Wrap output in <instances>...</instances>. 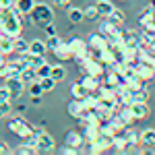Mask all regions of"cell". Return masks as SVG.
<instances>
[{
  "instance_id": "f1b7e54d",
  "label": "cell",
  "mask_w": 155,
  "mask_h": 155,
  "mask_svg": "<svg viewBox=\"0 0 155 155\" xmlns=\"http://www.w3.org/2000/svg\"><path fill=\"white\" fill-rule=\"evenodd\" d=\"M27 91H29V95H31V97H41L44 93H46V91H44V87H41V83H39V79L27 85Z\"/></svg>"
},
{
  "instance_id": "836d02e7",
  "label": "cell",
  "mask_w": 155,
  "mask_h": 155,
  "mask_svg": "<svg viewBox=\"0 0 155 155\" xmlns=\"http://www.w3.org/2000/svg\"><path fill=\"white\" fill-rule=\"evenodd\" d=\"M85 19H89V21H95L97 17H99V12H97V6L95 4H89V6H85Z\"/></svg>"
},
{
  "instance_id": "277c9868",
  "label": "cell",
  "mask_w": 155,
  "mask_h": 155,
  "mask_svg": "<svg viewBox=\"0 0 155 155\" xmlns=\"http://www.w3.org/2000/svg\"><path fill=\"white\" fill-rule=\"evenodd\" d=\"M79 68L83 74H91V77H97V79H101L104 74H106V64H101L99 60L91 54L89 58H85L81 64H79Z\"/></svg>"
},
{
  "instance_id": "3957f363",
  "label": "cell",
  "mask_w": 155,
  "mask_h": 155,
  "mask_svg": "<svg viewBox=\"0 0 155 155\" xmlns=\"http://www.w3.org/2000/svg\"><path fill=\"white\" fill-rule=\"evenodd\" d=\"M68 46H71L72 58H74L77 64H81L85 58L91 56V50L87 46V39H83V37H71V39H68Z\"/></svg>"
},
{
  "instance_id": "f35d334b",
  "label": "cell",
  "mask_w": 155,
  "mask_h": 155,
  "mask_svg": "<svg viewBox=\"0 0 155 155\" xmlns=\"http://www.w3.org/2000/svg\"><path fill=\"white\" fill-rule=\"evenodd\" d=\"M50 68H52V64H41L39 68H37V79H44V77H50Z\"/></svg>"
},
{
  "instance_id": "816d5d0a",
  "label": "cell",
  "mask_w": 155,
  "mask_h": 155,
  "mask_svg": "<svg viewBox=\"0 0 155 155\" xmlns=\"http://www.w3.org/2000/svg\"><path fill=\"white\" fill-rule=\"evenodd\" d=\"M153 6H155V0H153Z\"/></svg>"
},
{
  "instance_id": "ba28073f",
  "label": "cell",
  "mask_w": 155,
  "mask_h": 155,
  "mask_svg": "<svg viewBox=\"0 0 155 155\" xmlns=\"http://www.w3.org/2000/svg\"><path fill=\"white\" fill-rule=\"evenodd\" d=\"M101 83L106 85V87H110V89H116L118 85L126 83V79H124L120 72H116L114 68H110V71H106V74L101 77Z\"/></svg>"
},
{
  "instance_id": "681fc988",
  "label": "cell",
  "mask_w": 155,
  "mask_h": 155,
  "mask_svg": "<svg viewBox=\"0 0 155 155\" xmlns=\"http://www.w3.org/2000/svg\"><path fill=\"white\" fill-rule=\"evenodd\" d=\"M4 60H6V54H2V52H0V64H2Z\"/></svg>"
},
{
  "instance_id": "4dcf8cb0",
  "label": "cell",
  "mask_w": 155,
  "mask_h": 155,
  "mask_svg": "<svg viewBox=\"0 0 155 155\" xmlns=\"http://www.w3.org/2000/svg\"><path fill=\"white\" fill-rule=\"evenodd\" d=\"M149 99V91H147V87H141V89H134L132 91V101H147Z\"/></svg>"
},
{
  "instance_id": "7bdbcfd3",
  "label": "cell",
  "mask_w": 155,
  "mask_h": 155,
  "mask_svg": "<svg viewBox=\"0 0 155 155\" xmlns=\"http://www.w3.org/2000/svg\"><path fill=\"white\" fill-rule=\"evenodd\" d=\"M60 41H62V39H60L58 35H52V37H48V48L52 50V48H56V46H58Z\"/></svg>"
},
{
  "instance_id": "484cf974",
  "label": "cell",
  "mask_w": 155,
  "mask_h": 155,
  "mask_svg": "<svg viewBox=\"0 0 155 155\" xmlns=\"http://www.w3.org/2000/svg\"><path fill=\"white\" fill-rule=\"evenodd\" d=\"M87 93H89V91L85 89V85L81 83V81H77V83H72V85H71V95L74 97V99H83Z\"/></svg>"
},
{
  "instance_id": "f907efd6",
  "label": "cell",
  "mask_w": 155,
  "mask_h": 155,
  "mask_svg": "<svg viewBox=\"0 0 155 155\" xmlns=\"http://www.w3.org/2000/svg\"><path fill=\"white\" fill-rule=\"evenodd\" d=\"M151 66H153V71H155V58H153V60H151Z\"/></svg>"
},
{
  "instance_id": "1f68e13d",
  "label": "cell",
  "mask_w": 155,
  "mask_h": 155,
  "mask_svg": "<svg viewBox=\"0 0 155 155\" xmlns=\"http://www.w3.org/2000/svg\"><path fill=\"white\" fill-rule=\"evenodd\" d=\"M15 52L17 54H23V52H29V41H25L23 37H15Z\"/></svg>"
},
{
  "instance_id": "d6a6232c",
  "label": "cell",
  "mask_w": 155,
  "mask_h": 155,
  "mask_svg": "<svg viewBox=\"0 0 155 155\" xmlns=\"http://www.w3.org/2000/svg\"><path fill=\"white\" fill-rule=\"evenodd\" d=\"M83 137H85V141H93L97 134H99V128H95V126H85L83 130Z\"/></svg>"
},
{
  "instance_id": "60d3db41",
  "label": "cell",
  "mask_w": 155,
  "mask_h": 155,
  "mask_svg": "<svg viewBox=\"0 0 155 155\" xmlns=\"http://www.w3.org/2000/svg\"><path fill=\"white\" fill-rule=\"evenodd\" d=\"M60 153H62V155H77V153H79V149H77V147H71V145H64V147L60 149Z\"/></svg>"
},
{
  "instance_id": "5b68a950",
  "label": "cell",
  "mask_w": 155,
  "mask_h": 155,
  "mask_svg": "<svg viewBox=\"0 0 155 155\" xmlns=\"http://www.w3.org/2000/svg\"><path fill=\"white\" fill-rule=\"evenodd\" d=\"M35 149H37V153H52L56 149V143H54L50 132L35 128Z\"/></svg>"
},
{
  "instance_id": "ac0fdd59",
  "label": "cell",
  "mask_w": 155,
  "mask_h": 155,
  "mask_svg": "<svg viewBox=\"0 0 155 155\" xmlns=\"http://www.w3.org/2000/svg\"><path fill=\"white\" fill-rule=\"evenodd\" d=\"M0 52H2V54H11V52H15V39L8 37L6 33H0Z\"/></svg>"
},
{
  "instance_id": "30bf717a",
  "label": "cell",
  "mask_w": 155,
  "mask_h": 155,
  "mask_svg": "<svg viewBox=\"0 0 155 155\" xmlns=\"http://www.w3.org/2000/svg\"><path fill=\"white\" fill-rule=\"evenodd\" d=\"M52 54H54V58L60 60V62L71 60L72 58V52H71V46H68V39H62L56 48H52Z\"/></svg>"
},
{
  "instance_id": "74e56055",
  "label": "cell",
  "mask_w": 155,
  "mask_h": 155,
  "mask_svg": "<svg viewBox=\"0 0 155 155\" xmlns=\"http://www.w3.org/2000/svg\"><path fill=\"white\" fill-rule=\"evenodd\" d=\"M8 114H12L11 101H0V118H6Z\"/></svg>"
},
{
  "instance_id": "52a82bcc",
  "label": "cell",
  "mask_w": 155,
  "mask_h": 155,
  "mask_svg": "<svg viewBox=\"0 0 155 155\" xmlns=\"http://www.w3.org/2000/svg\"><path fill=\"white\" fill-rule=\"evenodd\" d=\"M97 31H101L106 37H112V35H120L122 31H120V25L116 21H112L110 17H101V23H99V29Z\"/></svg>"
},
{
  "instance_id": "8d00e7d4",
  "label": "cell",
  "mask_w": 155,
  "mask_h": 155,
  "mask_svg": "<svg viewBox=\"0 0 155 155\" xmlns=\"http://www.w3.org/2000/svg\"><path fill=\"white\" fill-rule=\"evenodd\" d=\"M124 15H126V12L122 11V8H116V6H114V11H112V15H110V19H112V21H116V23H122V21H124Z\"/></svg>"
},
{
  "instance_id": "ee69618b",
  "label": "cell",
  "mask_w": 155,
  "mask_h": 155,
  "mask_svg": "<svg viewBox=\"0 0 155 155\" xmlns=\"http://www.w3.org/2000/svg\"><path fill=\"white\" fill-rule=\"evenodd\" d=\"M17 0H0V8H15Z\"/></svg>"
},
{
  "instance_id": "f546056e",
  "label": "cell",
  "mask_w": 155,
  "mask_h": 155,
  "mask_svg": "<svg viewBox=\"0 0 155 155\" xmlns=\"http://www.w3.org/2000/svg\"><path fill=\"white\" fill-rule=\"evenodd\" d=\"M12 153H17V155H35L37 149H35V147H31V145H27V143L23 141V143L19 145V147H17Z\"/></svg>"
},
{
  "instance_id": "ffe728a7",
  "label": "cell",
  "mask_w": 155,
  "mask_h": 155,
  "mask_svg": "<svg viewBox=\"0 0 155 155\" xmlns=\"http://www.w3.org/2000/svg\"><path fill=\"white\" fill-rule=\"evenodd\" d=\"M46 50H48V41H44V39H33V41H29V52H31V54H41V56H46Z\"/></svg>"
},
{
  "instance_id": "cb8c5ba5",
  "label": "cell",
  "mask_w": 155,
  "mask_h": 155,
  "mask_svg": "<svg viewBox=\"0 0 155 155\" xmlns=\"http://www.w3.org/2000/svg\"><path fill=\"white\" fill-rule=\"evenodd\" d=\"M33 6H35V0H17L15 2V11H19L21 15H29Z\"/></svg>"
},
{
  "instance_id": "e575fe53",
  "label": "cell",
  "mask_w": 155,
  "mask_h": 155,
  "mask_svg": "<svg viewBox=\"0 0 155 155\" xmlns=\"http://www.w3.org/2000/svg\"><path fill=\"white\" fill-rule=\"evenodd\" d=\"M8 77H12V68H11V62H2L0 64V79H8Z\"/></svg>"
},
{
  "instance_id": "f6af8a7d",
  "label": "cell",
  "mask_w": 155,
  "mask_h": 155,
  "mask_svg": "<svg viewBox=\"0 0 155 155\" xmlns=\"http://www.w3.org/2000/svg\"><path fill=\"white\" fill-rule=\"evenodd\" d=\"M44 29H46V35H48V37L56 35V27H54V25H52V23H48V25H46V27H44Z\"/></svg>"
},
{
  "instance_id": "c3c4849f",
  "label": "cell",
  "mask_w": 155,
  "mask_h": 155,
  "mask_svg": "<svg viewBox=\"0 0 155 155\" xmlns=\"http://www.w3.org/2000/svg\"><path fill=\"white\" fill-rule=\"evenodd\" d=\"M25 110H27V106H17L15 112H17V114H25Z\"/></svg>"
},
{
  "instance_id": "8fae6325",
  "label": "cell",
  "mask_w": 155,
  "mask_h": 155,
  "mask_svg": "<svg viewBox=\"0 0 155 155\" xmlns=\"http://www.w3.org/2000/svg\"><path fill=\"white\" fill-rule=\"evenodd\" d=\"M66 112H68V116L71 118H74V120H79V118H83L85 116V106H83V101L81 99H74L72 97L71 101H68V106H66Z\"/></svg>"
},
{
  "instance_id": "9c48e42d",
  "label": "cell",
  "mask_w": 155,
  "mask_h": 155,
  "mask_svg": "<svg viewBox=\"0 0 155 155\" xmlns=\"http://www.w3.org/2000/svg\"><path fill=\"white\" fill-rule=\"evenodd\" d=\"M107 44V37L101 33V31H95V33H91L89 35V39H87V46H89V50H91V54H95V52H99V50H104Z\"/></svg>"
},
{
  "instance_id": "d590c367",
  "label": "cell",
  "mask_w": 155,
  "mask_h": 155,
  "mask_svg": "<svg viewBox=\"0 0 155 155\" xmlns=\"http://www.w3.org/2000/svg\"><path fill=\"white\" fill-rule=\"evenodd\" d=\"M39 83L44 87V91H52L54 87H56V81L52 79V77H44V79H39Z\"/></svg>"
},
{
  "instance_id": "83f0119b",
  "label": "cell",
  "mask_w": 155,
  "mask_h": 155,
  "mask_svg": "<svg viewBox=\"0 0 155 155\" xmlns=\"http://www.w3.org/2000/svg\"><path fill=\"white\" fill-rule=\"evenodd\" d=\"M21 79H23L25 83L29 85V83H33V81H37V68H33V66H27L21 74H19Z\"/></svg>"
},
{
  "instance_id": "603a6c76",
  "label": "cell",
  "mask_w": 155,
  "mask_h": 155,
  "mask_svg": "<svg viewBox=\"0 0 155 155\" xmlns=\"http://www.w3.org/2000/svg\"><path fill=\"white\" fill-rule=\"evenodd\" d=\"M95 6H97L99 17H110V15H112V11H114V4H112L110 0H97Z\"/></svg>"
},
{
  "instance_id": "4316f807",
  "label": "cell",
  "mask_w": 155,
  "mask_h": 155,
  "mask_svg": "<svg viewBox=\"0 0 155 155\" xmlns=\"http://www.w3.org/2000/svg\"><path fill=\"white\" fill-rule=\"evenodd\" d=\"M143 85H145V81L139 77V74H137V72H134V74H130V77H126V87H128L130 91H134V89H141Z\"/></svg>"
},
{
  "instance_id": "7c38bea8",
  "label": "cell",
  "mask_w": 155,
  "mask_h": 155,
  "mask_svg": "<svg viewBox=\"0 0 155 155\" xmlns=\"http://www.w3.org/2000/svg\"><path fill=\"white\" fill-rule=\"evenodd\" d=\"M128 107H130L132 116H134L137 120H145V118H149V114H151V110H149V106H147V101H132Z\"/></svg>"
},
{
  "instance_id": "7402d4cb",
  "label": "cell",
  "mask_w": 155,
  "mask_h": 155,
  "mask_svg": "<svg viewBox=\"0 0 155 155\" xmlns=\"http://www.w3.org/2000/svg\"><path fill=\"white\" fill-rule=\"evenodd\" d=\"M81 101H83L85 110H95V107L99 106V95H97V93H93V91H89V93H87Z\"/></svg>"
},
{
  "instance_id": "9a60e30c",
  "label": "cell",
  "mask_w": 155,
  "mask_h": 155,
  "mask_svg": "<svg viewBox=\"0 0 155 155\" xmlns=\"http://www.w3.org/2000/svg\"><path fill=\"white\" fill-rule=\"evenodd\" d=\"M93 56H95V58L99 60L101 64H106L107 68H110V66H112V64L116 62V54H114V50H110L107 46H106L104 50H99V52H95Z\"/></svg>"
},
{
  "instance_id": "7dc6e473",
  "label": "cell",
  "mask_w": 155,
  "mask_h": 155,
  "mask_svg": "<svg viewBox=\"0 0 155 155\" xmlns=\"http://www.w3.org/2000/svg\"><path fill=\"white\" fill-rule=\"evenodd\" d=\"M41 104V97H31V106H39Z\"/></svg>"
},
{
  "instance_id": "d6986e66",
  "label": "cell",
  "mask_w": 155,
  "mask_h": 155,
  "mask_svg": "<svg viewBox=\"0 0 155 155\" xmlns=\"http://www.w3.org/2000/svg\"><path fill=\"white\" fill-rule=\"evenodd\" d=\"M66 17H68L71 23L77 25V23H81V21L85 19V11H83V8H79V6H71V8L66 11Z\"/></svg>"
},
{
  "instance_id": "f5cc1de1",
  "label": "cell",
  "mask_w": 155,
  "mask_h": 155,
  "mask_svg": "<svg viewBox=\"0 0 155 155\" xmlns=\"http://www.w3.org/2000/svg\"><path fill=\"white\" fill-rule=\"evenodd\" d=\"M0 33H2V29H0Z\"/></svg>"
},
{
  "instance_id": "8992f818",
  "label": "cell",
  "mask_w": 155,
  "mask_h": 155,
  "mask_svg": "<svg viewBox=\"0 0 155 155\" xmlns=\"http://www.w3.org/2000/svg\"><path fill=\"white\" fill-rule=\"evenodd\" d=\"M6 81V89L11 91V97L12 99H19V97L23 95V91L27 89V83H25L21 77H8V79H4Z\"/></svg>"
},
{
  "instance_id": "6da1fadb",
  "label": "cell",
  "mask_w": 155,
  "mask_h": 155,
  "mask_svg": "<svg viewBox=\"0 0 155 155\" xmlns=\"http://www.w3.org/2000/svg\"><path fill=\"white\" fill-rule=\"evenodd\" d=\"M6 126H8L11 132H15V134L21 137V139H27V137H31V134L35 132V126H33L31 122H27L21 114H8V116H6Z\"/></svg>"
},
{
  "instance_id": "4fadbf2b",
  "label": "cell",
  "mask_w": 155,
  "mask_h": 155,
  "mask_svg": "<svg viewBox=\"0 0 155 155\" xmlns=\"http://www.w3.org/2000/svg\"><path fill=\"white\" fill-rule=\"evenodd\" d=\"M124 139H126V143H128V153H132V149L141 145V132L134 130L132 126H126V128H124Z\"/></svg>"
},
{
  "instance_id": "bcb514c9",
  "label": "cell",
  "mask_w": 155,
  "mask_h": 155,
  "mask_svg": "<svg viewBox=\"0 0 155 155\" xmlns=\"http://www.w3.org/2000/svg\"><path fill=\"white\" fill-rule=\"evenodd\" d=\"M54 2V6H68L71 4V0H52Z\"/></svg>"
},
{
  "instance_id": "5bb4252c",
  "label": "cell",
  "mask_w": 155,
  "mask_h": 155,
  "mask_svg": "<svg viewBox=\"0 0 155 155\" xmlns=\"http://www.w3.org/2000/svg\"><path fill=\"white\" fill-rule=\"evenodd\" d=\"M114 153H128V143L124 139V130L122 132H116L112 137V147H110Z\"/></svg>"
},
{
  "instance_id": "2e32d148",
  "label": "cell",
  "mask_w": 155,
  "mask_h": 155,
  "mask_svg": "<svg viewBox=\"0 0 155 155\" xmlns=\"http://www.w3.org/2000/svg\"><path fill=\"white\" fill-rule=\"evenodd\" d=\"M137 74L143 79L145 83L151 81V79H155V71H153V66H151L149 62H137Z\"/></svg>"
},
{
  "instance_id": "d4e9b609",
  "label": "cell",
  "mask_w": 155,
  "mask_h": 155,
  "mask_svg": "<svg viewBox=\"0 0 155 155\" xmlns=\"http://www.w3.org/2000/svg\"><path fill=\"white\" fill-rule=\"evenodd\" d=\"M50 77L60 83V81H64V77H66V68L62 66V64H52V68H50Z\"/></svg>"
},
{
  "instance_id": "44dd1931",
  "label": "cell",
  "mask_w": 155,
  "mask_h": 155,
  "mask_svg": "<svg viewBox=\"0 0 155 155\" xmlns=\"http://www.w3.org/2000/svg\"><path fill=\"white\" fill-rule=\"evenodd\" d=\"M141 145L143 147H155V128L141 130Z\"/></svg>"
},
{
  "instance_id": "e0dca14e",
  "label": "cell",
  "mask_w": 155,
  "mask_h": 155,
  "mask_svg": "<svg viewBox=\"0 0 155 155\" xmlns=\"http://www.w3.org/2000/svg\"><path fill=\"white\" fill-rule=\"evenodd\" d=\"M64 143L66 145H71V147H83L85 143V137H83V132L81 130H68L66 132V137H64Z\"/></svg>"
},
{
  "instance_id": "ab89813d",
  "label": "cell",
  "mask_w": 155,
  "mask_h": 155,
  "mask_svg": "<svg viewBox=\"0 0 155 155\" xmlns=\"http://www.w3.org/2000/svg\"><path fill=\"white\" fill-rule=\"evenodd\" d=\"M0 101H12L11 91L6 89V85H2V87H0Z\"/></svg>"
},
{
  "instance_id": "7a4b0ae2",
  "label": "cell",
  "mask_w": 155,
  "mask_h": 155,
  "mask_svg": "<svg viewBox=\"0 0 155 155\" xmlns=\"http://www.w3.org/2000/svg\"><path fill=\"white\" fill-rule=\"evenodd\" d=\"M29 21L35 27H46L48 23H54V8L46 2H35V6L29 12Z\"/></svg>"
},
{
  "instance_id": "b9f144b4",
  "label": "cell",
  "mask_w": 155,
  "mask_h": 155,
  "mask_svg": "<svg viewBox=\"0 0 155 155\" xmlns=\"http://www.w3.org/2000/svg\"><path fill=\"white\" fill-rule=\"evenodd\" d=\"M8 153H12L11 145L6 143V141H0V155H8Z\"/></svg>"
}]
</instances>
